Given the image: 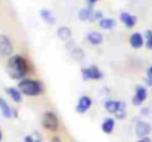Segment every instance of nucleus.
Instances as JSON below:
<instances>
[{"instance_id": "f257e3e1", "label": "nucleus", "mask_w": 152, "mask_h": 142, "mask_svg": "<svg viewBox=\"0 0 152 142\" xmlns=\"http://www.w3.org/2000/svg\"><path fill=\"white\" fill-rule=\"evenodd\" d=\"M7 71L9 76L15 80H24L25 76L30 73V67L28 62L24 56L21 55H12L7 59Z\"/></svg>"}, {"instance_id": "f03ea898", "label": "nucleus", "mask_w": 152, "mask_h": 142, "mask_svg": "<svg viewBox=\"0 0 152 142\" xmlns=\"http://www.w3.org/2000/svg\"><path fill=\"white\" fill-rule=\"evenodd\" d=\"M18 89L22 92V95L33 96V98H34V96H40V95L45 92L43 83L39 82V80H34V79H24V80H19Z\"/></svg>"}, {"instance_id": "7ed1b4c3", "label": "nucleus", "mask_w": 152, "mask_h": 142, "mask_svg": "<svg viewBox=\"0 0 152 142\" xmlns=\"http://www.w3.org/2000/svg\"><path fill=\"white\" fill-rule=\"evenodd\" d=\"M42 124H43V127L46 130L56 132L59 129V118H58V116L53 111H46L42 116Z\"/></svg>"}, {"instance_id": "20e7f679", "label": "nucleus", "mask_w": 152, "mask_h": 142, "mask_svg": "<svg viewBox=\"0 0 152 142\" xmlns=\"http://www.w3.org/2000/svg\"><path fill=\"white\" fill-rule=\"evenodd\" d=\"M102 71L96 65H90L81 70V79L83 80H101L102 79Z\"/></svg>"}, {"instance_id": "39448f33", "label": "nucleus", "mask_w": 152, "mask_h": 142, "mask_svg": "<svg viewBox=\"0 0 152 142\" xmlns=\"http://www.w3.org/2000/svg\"><path fill=\"white\" fill-rule=\"evenodd\" d=\"M13 55V45L6 34H0V56L10 58Z\"/></svg>"}, {"instance_id": "423d86ee", "label": "nucleus", "mask_w": 152, "mask_h": 142, "mask_svg": "<svg viewBox=\"0 0 152 142\" xmlns=\"http://www.w3.org/2000/svg\"><path fill=\"white\" fill-rule=\"evenodd\" d=\"M134 132H136V135H137L139 138H146V136H149L152 132L151 123L146 121V120L137 121V123H136V127H134Z\"/></svg>"}, {"instance_id": "0eeeda50", "label": "nucleus", "mask_w": 152, "mask_h": 142, "mask_svg": "<svg viewBox=\"0 0 152 142\" xmlns=\"http://www.w3.org/2000/svg\"><path fill=\"white\" fill-rule=\"evenodd\" d=\"M146 98H148V90H146V88H145V86H142V85L136 86V90H134L133 99H132L133 105L140 107V105L146 101Z\"/></svg>"}, {"instance_id": "6e6552de", "label": "nucleus", "mask_w": 152, "mask_h": 142, "mask_svg": "<svg viewBox=\"0 0 152 142\" xmlns=\"http://www.w3.org/2000/svg\"><path fill=\"white\" fill-rule=\"evenodd\" d=\"M90 107H92V98L87 95H83V96H80V99L75 105V111L78 114H84L90 110Z\"/></svg>"}, {"instance_id": "1a4fd4ad", "label": "nucleus", "mask_w": 152, "mask_h": 142, "mask_svg": "<svg viewBox=\"0 0 152 142\" xmlns=\"http://www.w3.org/2000/svg\"><path fill=\"white\" fill-rule=\"evenodd\" d=\"M120 21H121V24H124L126 28H133L137 24V16L132 15L129 12H120Z\"/></svg>"}, {"instance_id": "9d476101", "label": "nucleus", "mask_w": 152, "mask_h": 142, "mask_svg": "<svg viewBox=\"0 0 152 142\" xmlns=\"http://www.w3.org/2000/svg\"><path fill=\"white\" fill-rule=\"evenodd\" d=\"M130 45L133 49H140V47L145 45V37H143V34H140V33H133L132 36H130Z\"/></svg>"}, {"instance_id": "9b49d317", "label": "nucleus", "mask_w": 152, "mask_h": 142, "mask_svg": "<svg viewBox=\"0 0 152 142\" xmlns=\"http://www.w3.org/2000/svg\"><path fill=\"white\" fill-rule=\"evenodd\" d=\"M0 111H1L3 117H6V118H12L13 117V107H10L7 104V101L3 99L1 96H0Z\"/></svg>"}, {"instance_id": "f8f14e48", "label": "nucleus", "mask_w": 152, "mask_h": 142, "mask_svg": "<svg viewBox=\"0 0 152 142\" xmlns=\"http://www.w3.org/2000/svg\"><path fill=\"white\" fill-rule=\"evenodd\" d=\"M93 7L92 6H86V7H81L80 9V12H78V19L80 21H90V18H92V15H93Z\"/></svg>"}, {"instance_id": "ddd939ff", "label": "nucleus", "mask_w": 152, "mask_h": 142, "mask_svg": "<svg viewBox=\"0 0 152 142\" xmlns=\"http://www.w3.org/2000/svg\"><path fill=\"white\" fill-rule=\"evenodd\" d=\"M56 34H58V37H59L61 40H64V42H68V40L71 39V36H72V31H71V28H69V27H65V25H62V27H59V28H58Z\"/></svg>"}, {"instance_id": "4468645a", "label": "nucleus", "mask_w": 152, "mask_h": 142, "mask_svg": "<svg viewBox=\"0 0 152 142\" xmlns=\"http://www.w3.org/2000/svg\"><path fill=\"white\" fill-rule=\"evenodd\" d=\"M114 127H115V120L112 117H108V118L103 120V123H102V132L103 133L111 135L114 132Z\"/></svg>"}, {"instance_id": "2eb2a0df", "label": "nucleus", "mask_w": 152, "mask_h": 142, "mask_svg": "<svg viewBox=\"0 0 152 142\" xmlns=\"http://www.w3.org/2000/svg\"><path fill=\"white\" fill-rule=\"evenodd\" d=\"M40 16H42V19H43L46 24H49V25H53V24L56 22V16L53 15V12L49 10V9H42V10H40Z\"/></svg>"}, {"instance_id": "dca6fc26", "label": "nucleus", "mask_w": 152, "mask_h": 142, "mask_svg": "<svg viewBox=\"0 0 152 142\" xmlns=\"http://www.w3.org/2000/svg\"><path fill=\"white\" fill-rule=\"evenodd\" d=\"M6 92H7V95L10 96V99H12V101H15L16 104L22 102V96H24V95H22V92H21L18 88H7V90H6Z\"/></svg>"}, {"instance_id": "f3484780", "label": "nucleus", "mask_w": 152, "mask_h": 142, "mask_svg": "<svg viewBox=\"0 0 152 142\" xmlns=\"http://www.w3.org/2000/svg\"><path fill=\"white\" fill-rule=\"evenodd\" d=\"M87 42L90 45L98 46V45H101L102 42H103V36H102L101 33H98V31H92V33L87 34Z\"/></svg>"}, {"instance_id": "a211bd4d", "label": "nucleus", "mask_w": 152, "mask_h": 142, "mask_svg": "<svg viewBox=\"0 0 152 142\" xmlns=\"http://www.w3.org/2000/svg\"><path fill=\"white\" fill-rule=\"evenodd\" d=\"M118 105H120V101H115V99H106L105 101V110L109 114H115V111L118 110Z\"/></svg>"}, {"instance_id": "6ab92c4d", "label": "nucleus", "mask_w": 152, "mask_h": 142, "mask_svg": "<svg viewBox=\"0 0 152 142\" xmlns=\"http://www.w3.org/2000/svg\"><path fill=\"white\" fill-rule=\"evenodd\" d=\"M115 118L118 120H124L127 117V108H126V102L124 101H120V105H118V110L115 111Z\"/></svg>"}, {"instance_id": "aec40b11", "label": "nucleus", "mask_w": 152, "mask_h": 142, "mask_svg": "<svg viewBox=\"0 0 152 142\" xmlns=\"http://www.w3.org/2000/svg\"><path fill=\"white\" fill-rule=\"evenodd\" d=\"M98 25L101 27L102 30H112L117 24H115V19H112V18H103V19H101L98 22Z\"/></svg>"}, {"instance_id": "412c9836", "label": "nucleus", "mask_w": 152, "mask_h": 142, "mask_svg": "<svg viewBox=\"0 0 152 142\" xmlns=\"http://www.w3.org/2000/svg\"><path fill=\"white\" fill-rule=\"evenodd\" d=\"M101 19H103V12L102 10H93V15H92V18H90V21L92 22H99Z\"/></svg>"}, {"instance_id": "4be33fe9", "label": "nucleus", "mask_w": 152, "mask_h": 142, "mask_svg": "<svg viewBox=\"0 0 152 142\" xmlns=\"http://www.w3.org/2000/svg\"><path fill=\"white\" fill-rule=\"evenodd\" d=\"M24 142H36V138H33L31 135H27V136L24 138Z\"/></svg>"}, {"instance_id": "5701e85b", "label": "nucleus", "mask_w": 152, "mask_h": 142, "mask_svg": "<svg viewBox=\"0 0 152 142\" xmlns=\"http://www.w3.org/2000/svg\"><path fill=\"white\" fill-rule=\"evenodd\" d=\"M145 46L148 47V49H151V50H152V37H149V39H148V40L145 42Z\"/></svg>"}, {"instance_id": "b1692460", "label": "nucleus", "mask_w": 152, "mask_h": 142, "mask_svg": "<svg viewBox=\"0 0 152 142\" xmlns=\"http://www.w3.org/2000/svg\"><path fill=\"white\" fill-rule=\"evenodd\" d=\"M143 36H145V42H146V40H148L149 37H152V31H151V30H146Z\"/></svg>"}, {"instance_id": "393cba45", "label": "nucleus", "mask_w": 152, "mask_h": 142, "mask_svg": "<svg viewBox=\"0 0 152 142\" xmlns=\"http://www.w3.org/2000/svg\"><path fill=\"white\" fill-rule=\"evenodd\" d=\"M145 83H146V86H151V88H152V77L146 76V80H145Z\"/></svg>"}, {"instance_id": "a878e982", "label": "nucleus", "mask_w": 152, "mask_h": 142, "mask_svg": "<svg viewBox=\"0 0 152 142\" xmlns=\"http://www.w3.org/2000/svg\"><path fill=\"white\" fill-rule=\"evenodd\" d=\"M137 142H152V141H151L149 136H146V138H139V141Z\"/></svg>"}, {"instance_id": "bb28decb", "label": "nucleus", "mask_w": 152, "mask_h": 142, "mask_svg": "<svg viewBox=\"0 0 152 142\" xmlns=\"http://www.w3.org/2000/svg\"><path fill=\"white\" fill-rule=\"evenodd\" d=\"M50 142H62V139H61L59 136H53V138L50 139Z\"/></svg>"}, {"instance_id": "cd10ccee", "label": "nucleus", "mask_w": 152, "mask_h": 142, "mask_svg": "<svg viewBox=\"0 0 152 142\" xmlns=\"http://www.w3.org/2000/svg\"><path fill=\"white\" fill-rule=\"evenodd\" d=\"M98 1H101V0H87L89 6H93V4H95V3H98Z\"/></svg>"}, {"instance_id": "c85d7f7f", "label": "nucleus", "mask_w": 152, "mask_h": 142, "mask_svg": "<svg viewBox=\"0 0 152 142\" xmlns=\"http://www.w3.org/2000/svg\"><path fill=\"white\" fill-rule=\"evenodd\" d=\"M142 114H143V116L149 114V108H143V110H142Z\"/></svg>"}, {"instance_id": "c756f323", "label": "nucleus", "mask_w": 152, "mask_h": 142, "mask_svg": "<svg viewBox=\"0 0 152 142\" xmlns=\"http://www.w3.org/2000/svg\"><path fill=\"white\" fill-rule=\"evenodd\" d=\"M148 76H149V77H152V65L148 68Z\"/></svg>"}, {"instance_id": "7c9ffc66", "label": "nucleus", "mask_w": 152, "mask_h": 142, "mask_svg": "<svg viewBox=\"0 0 152 142\" xmlns=\"http://www.w3.org/2000/svg\"><path fill=\"white\" fill-rule=\"evenodd\" d=\"M36 142H42V139H40V136H39V138H36Z\"/></svg>"}, {"instance_id": "2f4dec72", "label": "nucleus", "mask_w": 152, "mask_h": 142, "mask_svg": "<svg viewBox=\"0 0 152 142\" xmlns=\"http://www.w3.org/2000/svg\"><path fill=\"white\" fill-rule=\"evenodd\" d=\"M1 138H3V136H1V130H0V141H1Z\"/></svg>"}]
</instances>
